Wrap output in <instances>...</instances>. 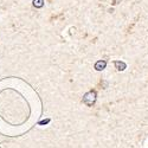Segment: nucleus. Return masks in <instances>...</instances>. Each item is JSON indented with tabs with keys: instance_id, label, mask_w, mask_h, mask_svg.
Returning <instances> with one entry per match:
<instances>
[{
	"instance_id": "1",
	"label": "nucleus",
	"mask_w": 148,
	"mask_h": 148,
	"mask_svg": "<svg viewBox=\"0 0 148 148\" xmlns=\"http://www.w3.org/2000/svg\"><path fill=\"white\" fill-rule=\"evenodd\" d=\"M95 101H96V91H94V90L88 91L83 97V103H85L89 107H91L95 103Z\"/></svg>"
},
{
	"instance_id": "2",
	"label": "nucleus",
	"mask_w": 148,
	"mask_h": 148,
	"mask_svg": "<svg viewBox=\"0 0 148 148\" xmlns=\"http://www.w3.org/2000/svg\"><path fill=\"white\" fill-rule=\"evenodd\" d=\"M106 65H107V62L106 60H98L97 63L95 64V69L98 70V71H101V70H103L106 68Z\"/></svg>"
},
{
	"instance_id": "3",
	"label": "nucleus",
	"mask_w": 148,
	"mask_h": 148,
	"mask_svg": "<svg viewBox=\"0 0 148 148\" xmlns=\"http://www.w3.org/2000/svg\"><path fill=\"white\" fill-rule=\"evenodd\" d=\"M114 64H115V66H116V69H117L119 71H123V70L126 69V66H127L125 62H120V60H116Z\"/></svg>"
},
{
	"instance_id": "4",
	"label": "nucleus",
	"mask_w": 148,
	"mask_h": 148,
	"mask_svg": "<svg viewBox=\"0 0 148 148\" xmlns=\"http://www.w3.org/2000/svg\"><path fill=\"white\" fill-rule=\"evenodd\" d=\"M33 5L36 7H43L44 1H43V0H33Z\"/></svg>"
}]
</instances>
